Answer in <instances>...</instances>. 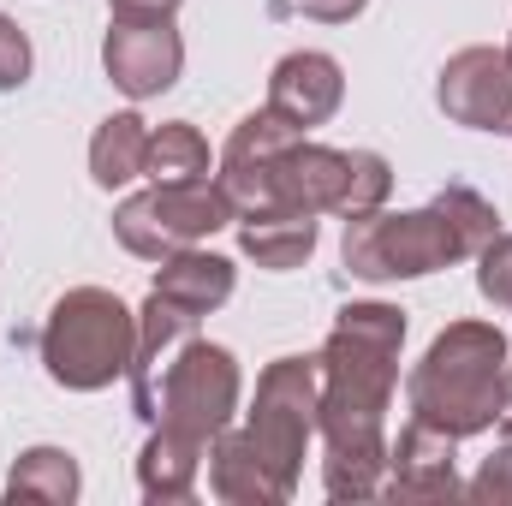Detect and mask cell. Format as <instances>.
<instances>
[{
  "mask_svg": "<svg viewBox=\"0 0 512 506\" xmlns=\"http://www.w3.org/2000/svg\"><path fill=\"white\" fill-rule=\"evenodd\" d=\"M405 310L382 298H358L334 316L316 364V435H322V489L328 501H376L387 477V405L399 387L405 352Z\"/></svg>",
  "mask_w": 512,
  "mask_h": 506,
  "instance_id": "cell-1",
  "label": "cell"
},
{
  "mask_svg": "<svg viewBox=\"0 0 512 506\" xmlns=\"http://www.w3.org/2000/svg\"><path fill=\"white\" fill-rule=\"evenodd\" d=\"M501 233V215L483 191L471 185H441L423 209H370L346 221L340 262L352 280L393 286V280H423L453 262H471Z\"/></svg>",
  "mask_w": 512,
  "mask_h": 506,
  "instance_id": "cell-2",
  "label": "cell"
},
{
  "mask_svg": "<svg viewBox=\"0 0 512 506\" xmlns=\"http://www.w3.org/2000/svg\"><path fill=\"white\" fill-rule=\"evenodd\" d=\"M507 364H512L507 334L495 322H477V316L447 322L405 376L411 417L429 423V429H447L453 441H471V435L495 429Z\"/></svg>",
  "mask_w": 512,
  "mask_h": 506,
  "instance_id": "cell-3",
  "label": "cell"
},
{
  "mask_svg": "<svg viewBox=\"0 0 512 506\" xmlns=\"http://www.w3.org/2000/svg\"><path fill=\"white\" fill-rule=\"evenodd\" d=\"M137 352V310L108 286H72L54 298L36 334V358L54 387L66 393H102L131 370Z\"/></svg>",
  "mask_w": 512,
  "mask_h": 506,
  "instance_id": "cell-4",
  "label": "cell"
},
{
  "mask_svg": "<svg viewBox=\"0 0 512 506\" xmlns=\"http://www.w3.org/2000/svg\"><path fill=\"white\" fill-rule=\"evenodd\" d=\"M239 399H245V376H239V358L203 334H191L173 364L155 376V387L131 405L149 429H179L191 441H215L221 429H233L239 417Z\"/></svg>",
  "mask_w": 512,
  "mask_h": 506,
  "instance_id": "cell-5",
  "label": "cell"
},
{
  "mask_svg": "<svg viewBox=\"0 0 512 506\" xmlns=\"http://www.w3.org/2000/svg\"><path fill=\"white\" fill-rule=\"evenodd\" d=\"M316 399H322V364L316 352H286L256 376V399L245 411V441L251 453L280 477L286 495H298L304 453L316 441Z\"/></svg>",
  "mask_w": 512,
  "mask_h": 506,
  "instance_id": "cell-6",
  "label": "cell"
},
{
  "mask_svg": "<svg viewBox=\"0 0 512 506\" xmlns=\"http://www.w3.org/2000/svg\"><path fill=\"white\" fill-rule=\"evenodd\" d=\"M233 221H239V209L221 191V179L149 185V191H131V197L114 203V239L137 262H161V256L185 251V245H203Z\"/></svg>",
  "mask_w": 512,
  "mask_h": 506,
  "instance_id": "cell-7",
  "label": "cell"
},
{
  "mask_svg": "<svg viewBox=\"0 0 512 506\" xmlns=\"http://www.w3.org/2000/svg\"><path fill=\"white\" fill-rule=\"evenodd\" d=\"M102 72L131 102L167 96L185 72V36L173 30V18H114L102 36Z\"/></svg>",
  "mask_w": 512,
  "mask_h": 506,
  "instance_id": "cell-8",
  "label": "cell"
},
{
  "mask_svg": "<svg viewBox=\"0 0 512 506\" xmlns=\"http://www.w3.org/2000/svg\"><path fill=\"white\" fill-rule=\"evenodd\" d=\"M435 108L465 131L512 137V60L507 48H459L435 78Z\"/></svg>",
  "mask_w": 512,
  "mask_h": 506,
  "instance_id": "cell-9",
  "label": "cell"
},
{
  "mask_svg": "<svg viewBox=\"0 0 512 506\" xmlns=\"http://www.w3.org/2000/svg\"><path fill=\"white\" fill-rule=\"evenodd\" d=\"M346 179H352V149H334V143H316V137H292L274 155L268 203L310 209V215H346Z\"/></svg>",
  "mask_w": 512,
  "mask_h": 506,
  "instance_id": "cell-10",
  "label": "cell"
},
{
  "mask_svg": "<svg viewBox=\"0 0 512 506\" xmlns=\"http://www.w3.org/2000/svg\"><path fill=\"white\" fill-rule=\"evenodd\" d=\"M387 501H453L465 495L459 483V441L447 429L429 423H405L399 441H387V477H382Z\"/></svg>",
  "mask_w": 512,
  "mask_h": 506,
  "instance_id": "cell-11",
  "label": "cell"
},
{
  "mask_svg": "<svg viewBox=\"0 0 512 506\" xmlns=\"http://www.w3.org/2000/svg\"><path fill=\"white\" fill-rule=\"evenodd\" d=\"M340 102H346V66H340L334 54H322V48H292V54L274 60V72H268V102H262V108H274L280 120H292L298 131L328 126V120L340 114Z\"/></svg>",
  "mask_w": 512,
  "mask_h": 506,
  "instance_id": "cell-12",
  "label": "cell"
},
{
  "mask_svg": "<svg viewBox=\"0 0 512 506\" xmlns=\"http://www.w3.org/2000/svg\"><path fill=\"white\" fill-rule=\"evenodd\" d=\"M292 137H304V131L292 126V120H280L274 108H256L245 114L233 137L221 143V191L233 197V209L245 215V209H262L268 203V173H274V155L292 143Z\"/></svg>",
  "mask_w": 512,
  "mask_h": 506,
  "instance_id": "cell-13",
  "label": "cell"
},
{
  "mask_svg": "<svg viewBox=\"0 0 512 506\" xmlns=\"http://www.w3.org/2000/svg\"><path fill=\"white\" fill-rule=\"evenodd\" d=\"M233 227H239V251L251 256L256 268H268V274L304 268V262L316 256V239H322L316 215H310V209H286V203L245 209Z\"/></svg>",
  "mask_w": 512,
  "mask_h": 506,
  "instance_id": "cell-14",
  "label": "cell"
},
{
  "mask_svg": "<svg viewBox=\"0 0 512 506\" xmlns=\"http://www.w3.org/2000/svg\"><path fill=\"white\" fill-rule=\"evenodd\" d=\"M197 310H185V304H173V298H161V292H149L143 298V310H137V352H131V370H126V381H131V405L155 387V376L173 364V352L197 334Z\"/></svg>",
  "mask_w": 512,
  "mask_h": 506,
  "instance_id": "cell-15",
  "label": "cell"
},
{
  "mask_svg": "<svg viewBox=\"0 0 512 506\" xmlns=\"http://www.w3.org/2000/svg\"><path fill=\"white\" fill-rule=\"evenodd\" d=\"M233 286H239V268L227 256L203 251V245H185V251L161 256L155 262V280H149V292H161V298H173V304H185L197 316L221 310L233 298Z\"/></svg>",
  "mask_w": 512,
  "mask_h": 506,
  "instance_id": "cell-16",
  "label": "cell"
},
{
  "mask_svg": "<svg viewBox=\"0 0 512 506\" xmlns=\"http://www.w3.org/2000/svg\"><path fill=\"white\" fill-rule=\"evenodd\" d=\"M209 495L227 506H286L292 495L280 489V477L251 453V441L239 429H221L209 441Z\"/></svg>",
  "mask_w": 512,
  "mask_h": 506,
  "instance_id": "cell-17",
  "label": "cell"
},
{
  "mask_svg": "<svg viewBox=\"0 0 512 506\" xmlns=\"http://www.w3.org/2000/svg\"><path fill=\"white\" fill-rule=\"evenodd\" d=\"M203 459H209V441H191L179 429H149L143 453H137V489L143 501H191L197 495V477H203Z\"/></svg>",
  "mask_w": 512,
  "mask_h": 506,
  "instance_id": "cell-18",
  "label": "cell"
},
{
  "mask_svg": "<svg viewBox=\"0 0 512 506\" xmlns=\"http://www.w3.org/2000/svg\"><path fill=\"white\" fill-rule=\"evenodd\" d=\"M149 120L137 114V108H120V114H108L96 137H90V179L102 185V191H126L131 179H143V167H149Z\"/></svg>",
  "mask_w": 512,
  "mask_h": 506,
  "instance_id": "cell-19",
  "label": "cell"
},
{
  "mask_svg": "<svg viewBox=\"0 0 512 506\" xmlns=\"http://www.w3.org/2000/svg\"><path fill=\"white\" fill-rule=\"evenodd\" d=\"M6 495L12 501H36V506H72L84 495V471L66 447H24L6 471Z\"/></svg>",
  "mask_w": 512,
  "mask_h": 506,
  "instance_id": "cell-20",
  "label": "cell"
},
{
  "mask_svg": "<svg viewBox=\"0 0 512 506\" xmlns=\"http://www.w3.org/2000/svg\"><path fill=\"white\" fill-rule=\"evenodd\" d=\"M149 185H191V179H209V137L191 126V120H167V126L149 131V167H143Z\"/></svg>",
  "mask_w": 512,
  "mask_h": 506,
  "instance_id": "cell-21",
  "label": "cell"
},
{
  "mask_svg": "<svg viewBox=\"0 0 512 506\" xmlns=\"http://www.w3.org/2000/svg\"><path fill=\"white\" fill-rule=\"evenodd\" d=\"M387 197H393V161L382 149H352V179H346V215L340 221L382 209Z\"/></svg>",
  "mask_w": 512,
  "mask_h": 506,
  "instance_id": "cell-22",
  "label": "cell"
},
{
  "mask_svg": "<svg viewBox=\"0 0 512 506\" xmlns=\"http://www.w3.org/2000/svg\"><path fill=\"white\" fill-rule=\"evenodd\" d=\"M477 292H483L495 310H512V233H495V239L477 251Z\"/></svg>",
  "mask_w": 512,
  "mask_h": 506,
  "instance_id": "cell-23",
  "label": "cell"
},
{
  "mask_svg": "<svg viewBox=\"0 0 512 506\" xmlns=\"http://www.w3.org/2000/svg\"><path fill=\"white\" fill-rule=\"evenodd\" d=\"M30 66H36L30 36L0 12V90H24V84H30Z\"/></svg>",
  "mask_w": 512,
  "mask_h": 506,
  "instance_id": "cell-24",
  "label": "cell"
},
{
  "mask_svg": "<svg viewBox=\"0 0 512 506\" xmlns=\"http://www.w3.org/2000/svg\"><path fill=\"white\" fill-rule=\"evenodd\" d=\"M465 495H471V501H495V506L512 501V441H501V447L483 459V471L465 483Z\"/></svg>",
  "mask_w": 512,
  "mask_h": 506,
  "instance_id": "cell-25",
  "label": "cell"
},
{
  "mask_svg": "<svg viewBox=\"0 0 512 506\" xmlns=\"http://www.w3.org/2000/svg\"><path fill=\"white\" fill-rule=\"evenodd\" d=\"M370 0H274V12L286 18H316V24H352L358 12H364Z\"/></svg>",
  "mask_w": 512,
  "mask_h": 506,
  "instance_id": "cell-26",
  "label": "cell"
},
{
  "mask_svg": "<svg viewBox=\"0 0 512 506\" xmlns=\"http://www.w3.org/2000/svg\"><path fill=\"white\" fill-rule=\"evenodd\" d=\"M185 0H108L114 18H173Z\"/></svg>",
  "mask_w": 512,
  "mask_h": 506,
  "instance_id": "cell-27",
  "label": "cell"
},
{
  "mask_svg": "<svg viewBox=\"0 0 512 506\" xmlns=\"http://www.w3.org/2000/svg\"><path fill=\"white\" fill-rule=\"evenodd\" d=\"M495 429L512 441V364H507V381H501V417H495Z\"/></svg>",
  "mask_w": 512,
  "mask_h": 506,
  "instance_id": "cell-28",
  "label": "cell"
},
{
  "mask_svg": "<svg viewBox=\"0 0 512 506\" xmlns=\"http://www.w3.org/2000/svg\"><path fill=\"white\" fill-rule=\"evenodd\" d=\"M507 60H512V36H507Z\"/></svg>",
  "mask_w": 512,
  "mask_h": 506,
  "instance_id": "cell-29",
  "label": "cell"
}]
</instances>
